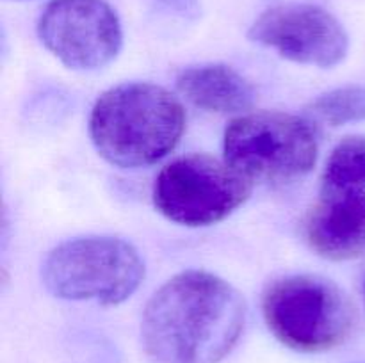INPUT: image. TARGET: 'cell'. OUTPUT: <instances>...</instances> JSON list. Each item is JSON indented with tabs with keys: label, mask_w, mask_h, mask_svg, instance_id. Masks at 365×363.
<instances>
[{
	"label": "cell",
	"mask_w": 365,
	"mask_h": 363,
	"mask_svg": "<svg viewBox=\"0 0 365 363\" xmlns=\"http://www.w3.org/2000/svg\"><path fill=\"white\" fill-rule=\"evenodd\" d=\"M246 302L207 270H184L146 305L141 342L152 363H220L241 338Z\"/></svg>",
	"instance_id": "obj_1"
},
{
	"label": "cell",
	"mask_w": 365,
	"mask_h": 363,
	"mask_svg": "<svg viewBox=\"0 0 365 363\" xmlns=\"http://www.w3.org/2000/svg\"><path fill=\"white\" fill-rule=\"evenodd\" d=\"M185 130V110L168 89L127 82L96 100L89 135L96 152L123 169L146 167L170 155Z\"/></svg>",
	"instance_id": "obj_2"
},
{
	"label": "cell",
	"mask_w": 365,
	"mask_h": 363,
	"mask_svg": "<svg viewBox=\"0 0 365 363\" xmlns=\"http://www.w3.org/2000/svg\"><path fill=\"white\" fill-rule=\"evenodd\" d=\"M262 313L274 338L298 352L339 347L351 337L359 319L346 292L317 274L274 280L264 292Z\"/></svg>",
	"instance_id": "obj_3"
},
{
	"label": "cell",
	"mask_w": 365,
	"mask_h": 363,
	"mask_svg": "<svg viewBox=\"0 0 365 363\" xmlns=\"http://www.w3.org/2000/svg\"><path fill=\"white\" fill-rule=\"evenodd\" d=\"M43 283L68 301L114 306L127 301L145 278L138 249L118 237H78L53 248L43 263Z\"/></svg>",
	"instance_id": "obj_4"
},
{
	"label": "cell",
	"mask_w": 365,
	"mask_h": 363,
	"mask_svg": "<svg viewBox=\"0 0 365 363\" xmlns=\"http://www.w3.org/2000/svg\"><path fill=\"white\" fill-rule=\"evenodd\" d=\"M317 149L310 121L294 114L246 112L225 130V160L252 184H289L307 177L317 162Z\"/></svg>",
	"instance_id": "obj_5"
},
{
	"label": "cell",
	"mask_w": 365,
	"mask_h": 363,
	"mask_svg": "<svg viewBox=\"0 0 365 363\" xmlns=\"http://www.w3.org/2000/svg\"><path fill=\"white\" fill-rule=\"evenodd\" d=\"M252 194V182L227 160L205 153L178 157L160 169L153 185L155 209L184 226H210L227 219Z\"/></svg>",
	"instance_id": "obj_6"
},
{
	"label": "cell",
	"mask_w": 365,
	"mask_h": 363,
	"mask_svg": "<svg viewBox=\"0 0 365 363\" xmlns=\"http://www.w3.org/2000/svg\"><path fill=\"white\" fill-rule=\"evenodd\" d=\"M45 48L71 70H98L116 59L123 31L106 0H52L38 21Z\"/></svg>",
	"instance_id": "obj_7"
},
{
	"label": "cell",
	"mask_w": 365,
	"mask_h": 363,
	"mask_svg": "<svg viewBox=\"0 0 365 363\" xmlns=\"http://www.w3.org/2000/svg\"><path fill=\"white\" fill-rule=\"evenodd\" d=\"M250 39L282 57L317 68L337 66L349 50L344 25L314 4H280L264 11L248 32Z\"/></svg>",
	"instance_id": "obj_8"
},
{
	"label": "cell",
	"mask_w": 365,
	"mask_h": 363,
	"mask_svg": "<svg viewBox=\"0 0 365 363\" xmlns=\"http://www.w3.org/2000/svg\"><path fill=\"white\" fill-rule=\"evenodd\" d=\"M305 241L328 260H353L365 255V192L321 185L303 226Z\"/></svg>",
	"instance_id": "obj_9"
},
{
	"label": "cell",
	"mask_w": 365,
	"mask_h": 363,
	"mask_svg": "<svg viewBox=\"0 0 365 363\" xmlns=\"http://www.w3.org/2000/svg\"><path fill=\"white\" fill-rule=\"evenodd\" d=\"M177 89L192 105L217 114L245 112L255 100L250 82L227 64L187 68L178 75Z\"/></svg>",
	"instance_id": "obj_10"
},
{
	"label": "cell",
	"mask_w": 365,
	"mask_h": 363,
	"mask_svg": "<svg viewBox=\"0 0 365 363\" xmlns=\"http://www.w3.org/2000/svg\"><path fill=\"white\" fill-rule=\"evenodd\" d=\"M307 114L328 127H344L365 121V85H344L317 96Z\"/></svg>",
	"instance_id": "obj_11"
},
{
	"label": "cell",
	"mask_w": 365,
	"mask_h": 363,
	"mask_svg": "<svg viewBox=\"0 0 365 363\" xmlns=\"http://www.w3.org/2000/svg\"><path fill=\"white\" fill-rule=\"evenodd\" d=\"M348 187L365 192V137L351 135L339 142L324 166L321 185Z\"/></svg>",
	"instance_id": "obj_12"
},
{
	"label": "cell",
	"mask_w": 365,
	"mask_h": 363,
	"mask_svg": "<svg viewBox=\"0 0 365 363\" xmlns=\"http://www.w3.org/2000/svg\"><path fill=\"white\" fill-rule=\"evenodd\" d=\"M152 2L182 20H196L202 14L200 0H152Z\"/></svg>",
	"instance_id": "obj_13"
},
{
	"label": "cell",
	"mask_w": 365,
	"mask_h": 363,
	"mask_svg": "<svg viewBox=\"0 0 365 363\" xmlns=\"http://www.w3.org/2000/svg\"><path fill=\"white\" fill-rule=\"evenodd\" d=\"M364 295H365V281H364Z\"/></svg>",
	"instance_id": "obj_14"
}]
</instances>
